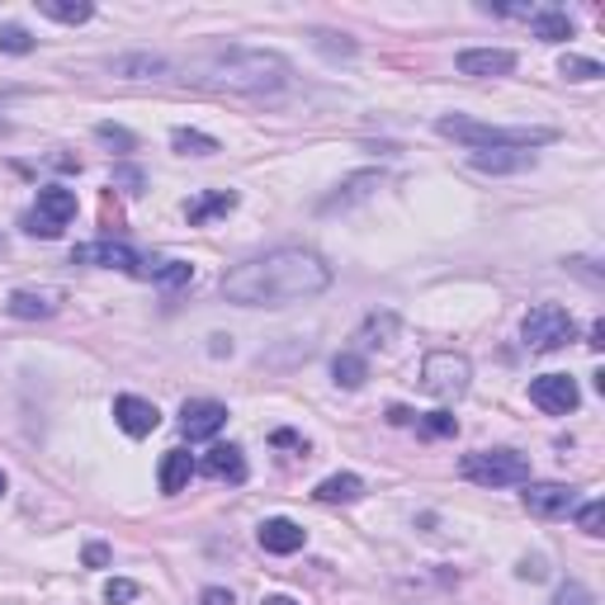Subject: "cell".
<instances>
[{
	"label": "cell",
	"instance_id": "obj_1",
	"mask_svg": "<svg viewBox=\"0 0 605 605\" xmlns=\"http://www.w3.org/2000/svg\"><path fill=\"white\" fill-rule=\"evenodd\" d=\"M331 284V265L317 251L302 247H279L270 255L237 265L222 275V294L227 302L241 308H289V302H308Z\"/></svg>",
	"mask_w": 605,
	"mask_h": 605
},
{
	"label": "cell",
	"instance_id": "obj_2",
	"mask_svg": "<svg viewBox=\"0 0 605 605\" xmlns=\"http://www.w3.org/2000/svg\"><path fill=\"white\" fill-rule=\"evenodd\" d=\"M194 81L214 90H232V95H279L289 85V62L279 53H261V48H227L194 67Z\"/></svg>",
	"mask_w": 605,
	"mask_h": 605
},
{
	"label": "cell",
	"instance_id": "obj_3",
	"mask_svg": "<svg viewBox=\"0 0 605 605\" xmlns=\"http://www.w3.org/2000/svg\"><path fill=\"white\" fill-rule=\"evenodd\" d=\"M441 138L454 142H468L473 151H488V147H544L553 142V128H492V124H478V118H464V114H445L441 124Z\"/></svg>",
	"mask_w": 605,
	"mask_h": 605
},
{
	"label": "cell",
	"instance_id": "obj_4",
	"mask_svg": "<svg viewBox=\"0 0 605 605\" xmlns=\"http://www.w3.org/2000/svg\"><path fill=\"white\" fill-rule=\"evenodd\" d=\"M459 473L478 488H516V482H529V459L516 449H478L464 454Z\"/></svg>",
	"mask_w": 605,
	"mask_h": 605
},
{
	"label": "cell",
	"instance_id": "obj_5",
	"mask_svg": "<svg viewBox=\"0 0 605 605\" xmlns=\"http://www.w3.org/2000/svg\"><path fill=\"white\" fill-rule=\"evenodd\" d=\"M521 336L529 351H563L568 341H578V322H572V312L558 308V302H539V308L525 312Z\"/></svg>",
	"mask_w": 605,
	"mask_h": 605
},
{
	"label": "cell",
	"instance_id": "obj_6",
	"mask_svg": "<svg viewBox=\"0 0 605 605\" xmlns=\"http://www.w3.org/2000/svg\"><path fill=\"white\" fill-rule=\"evenodd\" d=\"M468 378H473V365H468L464 355H454V351H435V355H426V365H421V388H426L431 398H441V402L464 398Z\"/></svg>",
	"mask_w": 605,
	"mask_h": 605
},
{
	"label": "cell",
	"instance_id": "obj_7",
	"mask_svg": "<svg viewBox=\"0 0 605 605\" xmlns=\"http://www.w3.org/2000/svg\"><path fill=\"white\" fill-rule=\"evenodd\" d=\"M71 218H76V194L62 190V185H48V190H38L34 214H24V232H34V237H48V241H53Z\"/></svg>",
	"mask_w": 605,
	"mask_h": 605
},
{
	"label": "cell",
	"instance_id": "obj_8",
	"mask_svg": "<svg viewBox=\"0 0 605 605\" xmlns=\"http://www.w3.org/2000/svg\"><path fill=\"white\" fill-rule=\"evenodd\" d=\"M71 265H100V270H124V275H151L142 265V255L124 247V241H85V247L71 251Z\"/></svg>",
	"mask_w": 605,
	"mask_h": 605
},
{
	"label": "cell",
	"instance_id": "obj_9",
	"mask_svg": "<svg viewBox=\"0 0 605 605\" xmlns=\"http://www.w3.org/2000/svg\"><path fill=\"white\" fill-rule=\"evenodd\" d=\"M529 402H535L539 412H549V416L578 412V402H582L578 378H568V374H539L535 384H529Z\"/></svg>",
	"mask_w": 605,
	"mask_h": 605
},
{
	"label": "cell",
	"instance_id": "obj_10",
	"mask_svg": "<svg viewBox=\"0 0 605 605\" xmlns=\"http://www.w3.org/2000/svg\"><path fill=\"white\" fill-rule=\"evenodd\" d=\"M578 506V492L568 482H525V511L539 521H553V516H568Z\"/></svg>",
	"mask_w": 605,
	"mask_h": 605
},
{
	"label": "cell",
	"instance_id": "obj_11",
	"mask_svg": "<svg viewBox=\"0 0 605 605\" xmlns=\"http://www.w3.org/2000/svg\"><path fill=\"white\" fill-rule=\"evenodd\" d=\"M180 426H185L190 441H208V435H218L227 426V407L214 398H194L180 407Z\"/></svg>",
	"mask_w": 605,
	"mask_h": 605
},
{
	"label": "cell",
	"instance_id": "obj_12",
	"mask_svg": "<svg viewBox=\"0 0 605 605\" xmlns=\"http://www.w3.org/2000/svg\"><path fill=\"white\" fill-rule=\"evenodd\" d=\"M468 165L482 175H516V171H529L535 165V151L525 147H488V151H473Z\"/></svg>",
	"mask_w": 605,
	"mask_h": 605
},
{
	"label": "cell",
	"instance_id": "obj_13",
	"mask_svg": "<svg viewBox=\"0 0 605 605\" xmlns=\"http://www.w3.org/2000/svg\"><path fill=\"white\" fill-rule=\"evenodd\" d=\"M114 421L128 435H151V431L161 426V412L147 398H133V392H124V398H114Z\"/></svg>",
	"mask_w": 605,
	"mask_h": 605
},
{
	"label": "cell",
	"instance_id": "obj_14",
	"mask_svg": "<svg viewBox=\"0 0 605 605\" xmlns=\"http://www.w3.org/2000/svg\"><path fill=\"white\" fill-rule=\"evenodd\" d=\"M62 289H14L10 294V317H57L62 312Z\"/></svg>",
	"mask_w": 605,
	"mask_h": 605
},
{
	"label": "cell",
	"instance_id": "obj_15",
	"mask_svg": "<svg viewBox=\"0 0 605 605\" xmlns=\"http://www.w3.org/2000/svg\"><path fill=\"white\" fill-rule=\"evenodd\" d=\"M459 71L464 76H511V71H516V53H506V48H468V53H459Z\"/></svg>",
	"mask_w": 605,
	"mask_h": 605
},
{
	"label": "cell",
	"instance_id": "obj_16",
	"mask_svg": "<svg viewBox=\"0 0 605 605\" xmlns=\"http://www.w3.org/2000/svg\"><path fill=\"white\" fill-rule=\"evenodd\" d=\"M255 539H261L265 553H298L308 535H302V525H294L289 516H275V521H265L261 529H255Z\"/></svg>",
	"mask_w": 605,
	"mask_h": 605
},
{
	"label": "cell",
	"instance_id": "obj_17",
	"mask_svg": "<svg viewBox=\"0 0 605 605\" xmlns=\"http://www.w3.org/2000/svg\"><path fill=\"white\" fill-rule=\"evenodd\" d=\"M204 473L218 482H247V454L237 445H214L204 454Z\"/></svg>",
	"mask_w": 605,
	"mask_h": 605
},
{
	"label": "cell",
	"instance_id": "obj_18",
	"mask_svg": "<svg viewBox=\"0 0 605 605\" xmlns=\"http://www.w3.org/2000/svg\"><path fill=\"white\" fill-rule=\"evenodd\" d=\"M312 496L322 506H351V502H359V496H365V482H359L355 473H331V478L317 482Z\"/></svg>",
	"mask_w": 605,
	"mask_h": 605
},
{
	"label": "cell",
	"instance_id": "obj_19",
	"mask_svg": "<svg viewBox=\"0 0 605 605\" xmlns=\"http://www.w3.org/2000/svg\"><path fill=\"white\" fill-rule=\"evenodd\" d=\"M190 478H194V459H190V454L185 449H165V459H161V492L165 496L185 492Z\"/></svg>",
	"mask_w": 605,
	"mask_h": 605
},
{
	"label": "cell",
	"instance_id": "obj_20",
	"mask_svg": "<svg viewBox=\"0 0 605 605\" xmlns=\"http://www.w3.org/2000/svg\"><path fill=\"white\" fill-rule=\"evenodd\" d=\"M237 208V190H214V194H199V199H194L185 214H190V222L194 227H204L208 218H218V214H232Z\"/></svg>",
	"mask_w": 605,
	"mask_h": 605
},
{
	"label": "cell",
	"instance_id": "obj_21",
	"mask_svg": "<svg viewBox=\"0 0 605 605\" xmlns=\"http://www.w3.org/2000/svg\"><path fill=\"white\" fill-rule=\"evenodd\" d=\"M378 185V171H365V175H351L341 185V194H331V199L322 204V214H336V208H351V204H359L365 199V194Z\"/></svg>",
	"mask_w": 605,
	"mask_h": 605
},
{
	"label": "cell",
	"instance_id": "obj_22",
	"mask_svg": "<svg viewBox=\"0 0 605 605\" xmlns=\"http://www.w3.org/2000/svg\"><path fill=\"white\" fill-rule=\"evenodd\" d=\"M529 24H535V34L544 38V43H563V38H572V20L563 10H535L529 14Z\"/></svg>",
	"mask_w": 605,
	"mask_h": 605
},
{
	"label": "cell",
	"instance_id": "obj_23",
	"mask_svg": "<svg viewBox=\"0 0 605 605\" xmlns=\"http://www.w3.org/2000/svg\"><path fill=\"white\" fill-rule=\"evenodd\" d=\"M38 10L48 14V20H57V24H85L90 14H95L90 0H38Z\"/></svg>",
	"mask_w": 605,
	"mask_h": 605
},
{
	"label": "cell",
	"instance_id": "obj_24",
	"mask_svg": "<svg viewBox=\"0 0 605 605\" xmlns=\"http://www.w3.org/2000/svg\"><path fill=\"white\" fill-rule=\"evenodd\" d=\"M171 147L180 151V157H214L218 138H208V133H199V128H175L171 133Z\"/></svg>",
	"mask_w": 605,
	"mask_h": 605
},
{
	"label": "cell",
	"instance_id": "obj_25",
	"mask_svg": "<svg viewBox=\"0 0 605 605\" xmlns=\"http://www.w3.org/2000/svg\"><path fill=\"white\" fill-rule=\"evenodd\" d=\"M331 378H336V384L341 388H365V378H369V365H365V359H359V355H351V351H345V355H336V359H331Z\"/></svg>",
	"mask_w": 605,
	"mask_h": 605
},
{
	"label": "cell",
	"instance_id": "obj_26",
	"mask_svg": "<svg viewBox=\"0 0 605 605\" xmlns=\"http://www.w3.org/2000/svg\"><path fill=\"white\" fill-rule=\"evenodd\" d=\"M392 331H398V317H392V312H374L369 317V322L365 327H359V345H369V351H378V345H388L392 341Z\"/></svg>",
	"mask_w": 605,
	"mask_h": 605
},
{
	"label": "cell",
	"instance_id": "obj_27",
	"mask_svg": "<svg viewBox=\"0 0 605 605\" xmlns=\"http://www.w3.org/2000/svg\"><path fill=\"white\" fill-rule=\"evenodd\" d=\"M38 43H34V34L28 28H20V24H0V53H14V57H24V53H34Z\"/></svg>",
	"mask_w": 605,
	"mask_h": 605
},
{
	"label": "cell",
	"instance_id": "obj_28",
	"mask_svg": "<svg viewBox=\"0 0 605 605\" xmlns=\"http://www.w3.org/2000/svg\"><path fill=\"white\" fill-rule=\"evenodd\" d=\"M151 279L165 284V289H180V284H190L194 279V265L185 261H165V265H151Z\"/></svg>",
	"mask_w": 605,
	"mask_h": 605
},
{
	"label": "cell",
	"instance_id": "obj_29",
	"mask_svg": "<svg viewBox=\"0 0 605 605\" xmlns=\"http://www.w3.org/2000/svg\"><path fill=\"white\" fill-rule=\"evenodd\" d=\"M558 71L568 76V81H601V62H592V57H563V62H558Z\"/></svg>",
	"mask_w": 605,
	"mask_h": 605
},
{
	"label": "cell",
	"instance_id": "obj_30",
	"mask_svg": "<svg viewBox=\"0 0 605 605\" xmlns=\"http://www.w3.org/2000/svg\"><path fill=\"white\" fill-rule=\"evenodd\" d=\"M114 71H118V76H157V71H165V62H161V57L138 53V57H118Z\"/></svg>",
	"mask_w": 605,
	"mask_h": 605
},
{
	"label": "cell",
	"instance_id": "obj_31",
	"mask_svg": "<svg viewBox=\"0 0 605 605\" xmlns=\"http://www.w3.org/2000/svg\"><path fill=\"white\" fill-rule=\"evenodd\" d=\"M95 138H100L104 147H118V151H133V147H138V138H133L128 128H114V124H100Z\"/></svg>",
	"mask_w": 605,
	"mask_h": 605
},
{
	"label": "cell",
	"instance_id": "obj_32",
	"mask_svg": "<svg viewBox=\"0 0 605 605\" xmlns=\"http://www.w3.org/2000/svg\"><path fill=\"white\" fill-rule=\"evenodd\" d=\"M578 525H582V535H601V525H605V506H601V502L578 506Z\"/></svg>",
	"mask_w": 605,
	"mask_h": 605
},
{
	"label": "cell",
	"instance_id": "obj_33",
	"mask_svg": "<svg viewBox=\"0 0 605 605\" xmlns=\"http://www.w3.org/2000/svg\"><path fill=\"white\" fill-rule=\"evenodd\" d=\"M416 426H421V435H454V431H459V421H454L449 412H431L426 421H416Z\"/></svg>",
	"mask_w": 605,
	"mask_h": 605
},
{
	"label": "cell",
	"instance_id": "obj_34",
	"mask_svg": "<svg viewBox=\"0 0 605 605\" xmlns=\"http://www.w3.org/2000/svg\"><path fill=\"white\" fill-rule=\"evenodd\" d=\"M553 605H596V601H592V592H586L582 582H563V586H558V596H553Z\"/></svg>",
	"mask_w": 605,
	"mask_h": 605
},
{
	"label": "cell",
	"instance_id": "obj_35",
	"mask_svg": "<svg viewBox=\"0 0 605 605\" xmlns=\"http://www.w3.org/2000/svg\"><path fill=\"white\" fill-rule=\"evenodd\" d=\"M133 596H138V582H124V578H118V582L104 586V601H110V605H124V601H133Z\"/></svg>",
	"mask_w": 605,
	"mask_h": 605
},
{
	"label": "cell",
	"instance_id": "obj_36",
	"mask_svg": "<svg viewBox=\"0 0 605 605\" xmlns=\"http://www.w3.org/2000/svg\"><path fill=\"white\" fill-rule=\"evenodd\" d=\"M516 572H521L525 582H539V578H544V572H549V568H544V558H525V563H521Z\"/></svg>",
	"mask_w": 605,
	"mask_h": 605
},
{
	"label": "cell",
	"instance_id": "obj_37",
	"mask_svg": "<svg viewBox=\"0 0 605 605\" xmlns=\"http://www.w3.org/2000/svg\"><path fill=\"white\" fill-rule=\"evenodd\" d=\"M199 605H237V601H232V592H227V586H208V592L199 596Z\"/></svg>",
	"mask_w": 605,
	"mask_h": 605
},
{
	"label": "cell",
	"instance_id": "obj_38",
	"mask_svg": "<svg viewBox=\"0 0 605 605\" xmlns=\"http://www.w3.org/2000/svg\"><path fill=\"white\" fill-rule=\"evenodd\" d=\"M110 563V549L104 544H85V568H104Z\"/></svg>",
	"mask_w": 605,
	"mask_h": 605
},
{
	"label": "cell",
	"instance_id": "obj_39",
	"mask_svg": "<svg viewBox=\"0 0 605 605\" xmlns=\"http://www.w3.org/2000/svg\"><path fill=\"white\" fill-rule=\"evenodd\" d=\"M388 421H392V426H412V412H407V407H392Z\"/></svg>",
	"mask_w": 605,
	"mask_h": 605
},
{
	"label": "cell",
	"instance_id": "obj_40",
	"mask_svg": "<svg viewBox=\"0 0 605 605\" xmlns=\"http://www.w3.org/2000/svg\"><path fill=\"white\" fill-rule=\"evenodd\" d=\"M275 445H294V449H308V445H302L294 431H275Z\"/></svg>",
	"mask_w": 605,
	"mask_h": 605
},
{
	"label": "cell",
	"instance_id": "obj_41",
	"mask_svg": "<svg viewBox=\"0 0 605 605\" xmlns=\"http://www.w3.org/2000/svg\"><path fill=\"white\" fill-rule=\"evenodd\" d=\"M114 180H124V185H133V190L142 185V175H138V171H114Z\"/></svg>",
	"mask_w": 605,
	"mask_h": 605
},
{
	"label": "cell",
	"instance_id": "obj_42",
	"mask_svg": "<svg viewBox=\"0 0 605 605\" xmlns=\"http://www.w3.org/2000/svg\"><path fill=\"white\" fill-rule=\"evenodd\" d=\"M592 345H596V351L605 345V322H596V327H592Z\"/></svg>",
	"mask_w": 605,
	"mask_h": 605
},
{
	"label": "cell",
	"instance_id": "obj_43",
	"mask_svg": "<svg viewBox=\"0 0 605 605\" xmlns=\"http://www.w3.org/2000/svg\"><path fill=\"white\" fill-rule=\"evenodd\" d=\"M261 605H298V601H289V596H265Z\"/></svg>",
	"mask_w": 605,
	"mask_h": 605
},
{
	"label": "cell",
	"instance_id": "obj_44",
	"mask_svg": "<svg viewBox=\"0 0 605 605\" xmlns=\"http://www.w3.org/2000/svg\"><path fill=\"white\" fill-rule=\"evenodd\" d=\"M0 496H5V473H0Z\"/></svg>",
	"mask_w": 605,
	"mask_h": 605
}]
</instances>
